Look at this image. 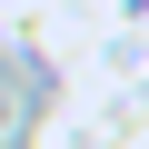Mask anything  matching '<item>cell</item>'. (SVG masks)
I'll list each match as a JSON object with an SVG mask.
<instances>
[{"mask_svg": "<svg viewBox=\"0 0 149 149\" xmlns=\"http://www.w3.org/2000/svg\"><path fill=\"white\" fill-rule=\"evenodd\" d=\"M0 139H20V100H10V80H0Z\"/></svg>", "mask_w": 149, "mask_h": 149, "instance_id": "cell-1", "label": "cell"}]
</instances>
